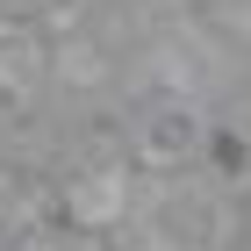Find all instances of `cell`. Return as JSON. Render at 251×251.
<instances>
[{"label":"cell","mask_w":251,"mask_h":251,"mask_svg":"<svg viewBox=\"0 0 251 251\" xmlns=\"http://www.w3.org/2000/svg\"><path fill=\"white\" fill-rule=\"evenodd\" d=\"M72 201H79V215H86V223H108V215L122 208V179H86Z\"/></svg>","instance_id":"cell-1"},{"label":"cell","mask_w":251,"mask_h":251,"mask_svg":"<svg viewBox=\"0 0 251 251\" xmlns=\"http://www.w3.org/2000/svg\"><path fill=\"white\" fill-rule=\"evenodd\" d=\"M144 144H151V158H179L194 144V115H165V122H151V136H144Z\"/></svg>","instance_id":"cell-2"}]
</instances>
